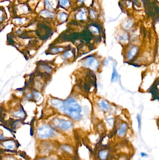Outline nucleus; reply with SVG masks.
<instances>
[{"instance_id":"obj_26","label":"nucleus","mask_w":159,"mask_h":160,"mask_svg":"<svg viewBox=\"0 0 159 160\" xmlns=\"http://www.w3.org/2000/svg\"><path fill=\"white\" fill-rule=\"evenodd\" d=\"M91 30L92 31V32H94V33H99V30L96 27H93L92 28V29H91Z\"/></svg>"},{"instance_id":"obj_31","label":"nucleus","mask_w":159,"mask_h":160,"mask_svg":"<svg viewBox=\"0 0 159 160\" xmlns=\"http://www.w3.org/2000/svg\"><path fill=\"white\" fill-rule=\"evenodd\" d=\"M5 160H16V159L13 158H7Z\"/></svg>"},{"instance_id":"obj_30","label":"nucleus","mask_w":159,"mask_h":160,"mask_svg":"<svg viewBox=\"0 0 159 160\" xmlns=\"http://www.w3.org/2000/svg\"><path fill=\"white\" fill-rule=\"evenodd\" d=\"M93 74H91V78H90V79H91V80H92V78L93 77H94V76H93ZM91 81H92V83H93L95 84V80H91Z\"/></svg>"},{"instance_id":"obj_32","label":"nucleus","mask_w":159,"mask_h":160,"mask_svg":"<svg viewBox=\"0 0 159 160\" xmlns=\"http://www.w3.org/2000/svg\"><path fill=\"white\" fill-rule=\"evenodd\" d=\"M84 0H80V1H81V2H82Z\"/></svg>"},{"instance_id":"obj_1","label":"nucleus","mask_w":159,"mask_h":160,"mask_svg":"<svg viewBox=\"0 0 159 160\" xmlns=\"http://www.w3.org/2000/svg\"><path fill=\"white\" fill-rule=\"evenodd\" d=\"M63 111L75 120H79L82 117L81 108L74 99L69 98L64 102Z\"/></svg>"},{"instance_id":"obj_5","label":"nucleus","mask_w":159,"mask_h":160,"mask_svg":"<svg viewBox=\"0 0 159 160\" xmlns=\"http://www.w3.org/2000/svg\"><path fill=\"white\" fill-rule=\"evenodd\" d=\"M85 64L90 69L95 70L99 66V62L96 59L92 56H90L85 59Z\"/></svg>"},{"instance_id":"obj_20","label":"nucleus","mask_w":159,"mask_h":160,"mask_svg":"<svg viewBox=\"0 0 159 160\" xmlns=\"http://www.w3.org/2000/svg\"><path fill=\"white\" fill-rule=\"evenodd\" d=\"M62 148H63L65 151H66V152H67L72 153V149L69 146H67V145L63 146L62 147Z\"/></svg>"},{"instance_id":"obj_11","label":"nucleus","mask_w":159,"mask_h":160,"mask_svg":"<svg viewBox=\"0 0 159 160\" xmlns=\"http://www.w3.org/2000/svg\"><path fill=\"white\" fill-rule=\"evenodd\" d=\"M99 106L102 109L105 111L107 110L109 107V104L105 100H102L100 102Z\"/></svg>"},{"instance_id":"obj_24","label":"nucleus","mask_w":159,"mask_h":160,"mask_svg":"<svg viewBox=\"0 0 159 160\" xmlns=\"http://www.w3.org/2000/svg\"><path fill=\"white\" fill-rule=\"evenodd\" d=\"M45 6L48 8H52L51 4L49 2V0H44Z\"/></svg>"},{"instance_id":"obj_8","label":"nucleus","mask_w":159,"mask_h":160,"mask_svg":"<svg viewBox=\"0 0 159 160\" xmlns=\"http://www.w3.org/2000/svg\"><path fill=\"white\" fill-rule=\"evenodd\" d=\"M2 146L7 149H13L15 147V143L14 141H5L2 143Z\"/></svg>"},{"instance_id":"obj_19","label":"nucleus","mask_w":159,"mask_h":160,"mask_svg":"<svg viewBox=\"0 0 159 160\" xmlns=\"http://www.w3.org/2000/svg\"><path fill=\"white\" fill-rule=\"evenodd\" d=\"M67 15L64 13H60L58 14V17L59 18L60 20L62 22L65 21L67 19Z\"/></svg>"},{"instance_id":"obj_16","label":"nucleus","mask_w":159,"mask_h":160,"mask_svg":"<svg viewBox=\"0 0 159 160\" xmlns=\"http://www.w3.org/2000/svg\"><path fill=\"white\" fill-rule=\"evenodd\" d=\"M14 116L17 117L23 118L25 116V113L23 110H19L15 112L14 113Z\"/></svg>"},{"instance_id":"obj_7","label":"nucleus","mask_w":159,"mask_h":160,"mask_svg":"<svg viewBox=\"0 0 159 160\" xmlns=\"http://www.w3.org/2000/svg\"><path fill=\"white\" fill-rule=\"evenodd\" d=\"M52 106L60 110L63 111L64 106V102L58 99H52L51 101Z\"/></svg>"},{"instance_id":"obj_17","label":"nucleus","mask_w":159,"mask_h":160,"mask_svg":"<svg viewBox=\"0 0 159 160\" xmlns=\"http://www.w3.org/2000/svg\"><path fill=\"white\" fill-rule=\"evenodd\" d=\"M107 151H105V150L100 151L99 153V156H100V158L102 160H104V159H106L107 156Z\"/></svg>"},{"instance_id":"obj_4","label":"nucleus","mask_w":159,"mask_h":160,"mask_svg":"<svg viewBox=\"0 0 159 160\" xmlns=\"http://www.w3.org/2000/svg\"><path fill=\"white\" fill-rule=\"evenodd\" d=\"M37 34L41 39H46L51 35V31L50 28L46 25L41 24L37 26Z\"/></svg>"},{"instance_id":"obj_29","label":"nucleus","mask_w":159,"mask_h":160,"mask_svg":"<svg viewBox=\"0 0 159 160\" xmlns=\"http://www.w3.org/2000/svg\"><path fill=\"white\" fill-rule=\"evenodd\" d=\"M0 140H4V139H6V138L3 136V135H2L1 134H0Z\"/></svg>"},{"instance_id":"obj_23","label":"nucleus","mask_w":159,"mask_h":160,"mask_svg":"<svg viewBox=\"0 0 159 160\" xmlns=\"http://www.w3.org/2000/svg\"><path fill=\"white\" fill-rule=\"evenodd\" d=\"M137 119L138 121V128H139V130H140V129L141 128V117L140 116H139V115H138L137 116Z\"/></svg>"},{"instance_id":"obj_25","label":"nucleus","mask_w":159,"mask_h":160,"mask_svg":"<svg viewBox=\"0 0 159 160\" xmlns=\"http://www.w3.org/2000/svg\"><path fill=\"white\" fill-rule=\"evenodd\" d=\"M33 95H34V98H35V99H38L40 97V94L38 92H36V91L33 92Z\"/></svg>"},{"instance_id":"obj_22","label":"nucleus","mask_w":159,"mask_h":160,"mask_svg":"<svg viewBox=\"0 0 159 160\" xmlns=\"http://www.w3.org/2000/svg\"><path fill=\"white\" fill-rule=\"evenodd\" d=\"M72 53L71 51H66V52H65V53H64V54H63V56L65 58H68L71 57H72Z\"/></svg>"},{"instance_id":"obj_15","label":"nucleus","mask_w":159,"mask_h":160,"mask_svg":"<svg viewBox=\"0 0 159 160\" xmlns=\"http://www.w3.org/2000/svg\"><path fill=\"white\" fill-rule=\"evenodd\" d=\"M40 14L41 15H43V16H45L46 17H53L54 16V14L52 13V12H49L47 10H44L43 11H42L41 12H40Z\"/></svg>"},{"instance_id":"obj_28","label":"nucleus","mask_w":159,"mask_h":160,"mask_svg":"<svg viewBox=\"0 0 159 160\" xmlns=\"http://www.w3.org/2000/svg\"><path fill=\"white\" fill-rule=\"evenodd\" d=\"M140 155H141V156H142V157H146V156H147V154H146V153H141Z\"/></svg>"},{"instance_id":"obj_6","label":"nucleus","mask_w":159,"mask_h":160,"mask_svg":"<svg viewBox=\"0 0 159 160\" xmlns=\"http://www.w3.org/2000/svg\"><path fill=\"white\" fill-rule=\"evenodd\" d=\"M159 82L157 80L156 82L154 84V85L150 89V92L151 94L153 95L155 99H158V95H159Z\"/></svg>"},{"instance_id":"obj_27","label":"nucleus","mask_w":159,"mask_h":160,"mask_svg":"<svg viewBox=\"0 0 159 160\" xmlns=\"http://www.w3.org/2000/svg\"><path fill=\"white\" fill-rule=\"evenodd\" d=\"M26 97H27V98H28V99H30V98H31V97H32V95H31V93H28L27 95V96H26Z\"/></svg>"},{"instance_id":"obj_33","label":"nucleus","mask_w":159,"mask_h":160,"mask_svg":"<svg viewBox=\"0 0 159 160\" xmlns=\"http://www.w3.org/2000/svg\"><path fill=\"white\" fill-rule=\"evenodd\" d=\"M54 160V159H49V160Z\"/></svg>"},{"instance_id":"obj_3","label":"nucleus","mask_w":159,"mask_h":160,"mask_svg":"<svg viewBox=\"0 0 159 160\" xmlns=\"http://www.w3.org/2000/svg\"><path fill=\"white\" fill-rule=\"evenodd\" d=\"M52 125L58 129L67 131L72 127V124L71 121L59 118H55L52 121Z\"/></svg>"},{"instance_id":"obj_13","label":"nucleus","mask_w":159,"mask_h":160,"mask_svg":"<svg viewBox=\"0 0 159 160\" xmlns=\"http://www.w3.org/2000/svg\"><path fill=\"white\" fill-rule=\"evenodd\" d=\"M138 51V48L137 47H134L128 53V59H132L133 57L136 55Z\"/></svg>"},{"instance_id":"obj_9","label":"nucleus","mask_w":159,"mask_h":160,"mask_svg":"<svg viewBox=\"0 0 159 160\" xmlns=\"http://www.w3.org/2000/svg\"><path fill=\"white\" fill-rule=\"evenodd\" d=\"M127 129V125L126 123H123L121 125L120 128L118 130L117 132L118 135L120 137L124 136L126 133Z\"/></svg>"},{"instance_id":"obj_18","label":"nucleus","mask_w":159,"mask_h":160,"mask_svg":"<svg viewBox=\"0 0 159 160\" xmlns=\"http://www.w3.org/2000/svg\"><path fill=\"white\" fill-rule=\"evenodd\" d=\"M59 1L60 5L64 7H68L70 5V3L68 0H59Z\"/></svg>"},{"instance_id":"obj_21","label":"nucleus","mask_w":159,"mask_h":160,"mask_svg":"<svg viewBox=\"0 0 159 160\" xmlns=\"http://www.w3.org/2000/svg\"><path fill=\"white\" fill-rule=\"evenodd\" d=\"M85 12L83 11H81L79 13V14H78V17L79 19L80 20H84V17H85Z\"/></svg>"},{"instance_id":"obj_14","label":"nucleus","mask_w":159,"mask_h":160,"mask_svg":"<svg viewBox=\"0 0 159 160\" xmlns=\"http://www.w3.org/2000/svg\"><path fill=\"white\" fill-rule=\"evenodd\" d=\"M64 48L63 47H55L52 49L50 50V52L52 54H56L59 52L64 51Z\"/></svg>"},{"instance_id":"obj_12","label":"nucleus","mask_w":159,"mask_h":160,"mask_svg":"<svg viewBox=\"0 0 159 160\" xmlns=\"http://www.w3.org/2000/svg\"><path fill=\"white\" fill-rule=\"evenodd\" d=\"M118 79V74L116 69L115 67H113V71L111 75V82H116L117 81Z\"/></svg>"},{"instance_id":"obj_10","label":"nucleus","mask_w":159,"mask_h":160,"mask_svg":"<svg viewBox=\"0 0 159 160\" xmlns=\"http://www.w3.org/2000/svg\"><path fill=\"white\" fill-rule=\"evenodd\" d=\"M92 38V36L91 32L89 31H84L82 34V38L85 41H90L91 40Z\"/></svg>"},{"instance_id":"obj_2","label":"nucleus","mask_w":159,"mask_h":160,"mask_svg":"<svg viewBox=\"0 0 159 160\" xmlns=\"http://www.w3.org/2000/svg\"><path fill=\"white\" fill-rule=\"evenodd\" d=\"M54 130L48 125H43L37 130V135L41 139H47L54 134Z\"/></svg>"}]
</instances>
